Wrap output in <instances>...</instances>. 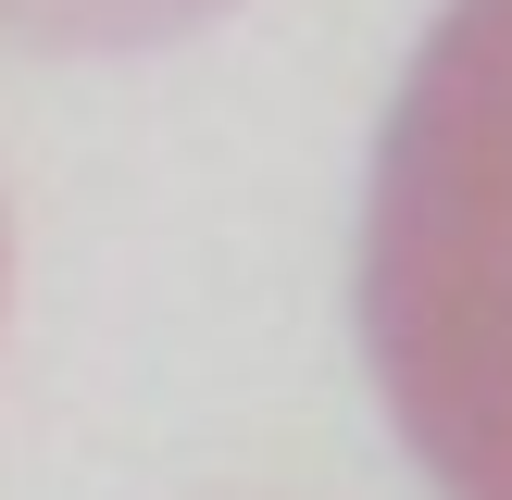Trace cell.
I'll return each mask as SVG.
<instances>
[{
	"label": "cell",
	"mask_w": 512,
	"mask_h": 500,
	"mask_svg": "<svg viewBox=\"0 0 512 500\" xmlns=\"http://www.w3.org/2000/svg\"><path fill=\"white\" fill-rule=\"evenodd\" d=\"M363 363L438 500H512V0H450L375 125Z\"/></svg>",
	"instance_id": "1"
},
{
	"label": "cell",
	"mask_w": 512,
	"mask_h": 500,
	"mask_svg": "<svg viewBox=\"0 0 512 500\" xmlns=\"http://www.w3.org/2000/svg\"><path fill=\"white\" fill-rule=\"evenodd\" d=\"M225 0H0V38H38V50H150V38H188L213 25Z\"/></svg>",
	"instance_id": "2"
}]
</instances>
